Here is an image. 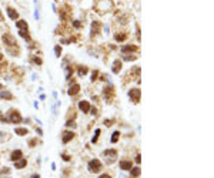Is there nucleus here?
<instances>
[{
    "label": "nucleus",
    "instance_id": "39",
    "mask_svg": "<svg viewBox=\"0 0 214 178\" xmlns=\"http://www.w3.org/2000/svg\"><path fill=\"white\" fill-rule=\"evenodd\" d=\"M34 144H36V140H30V141H29V145H30V147H33Z\"/></svg>",
    "mask_w": 214,
    "mask_h": 178
},
{
    "label": "nucleus",
    "instance_id": "42",
    "mask_svg": "<svg viewBox=\"0 0 214 178\" xmlns=\"http://www.w3.org/2000/svg\"><path fill=\"white\" fill-rule=\"evenodd\" d=\"M3 22H5V17L2 16V13H0V23H3Z\"/></svg>",
    "mask_w": 214,
    "mask_h": 178
},
{
    "label": "nucleus",
    "instance_id": "20",
    "mask_svg": "<svg viewBox=\"0 0 214 178\" xmlns=\"http://www.w3.org/2000/svg\"><path fill=\"white\" fill-rule=\"evenodd\" d=\"M119 138H120V133H119V131H114L113 135H112V138H110V143H112V144H116V143L119 141Z\"/></svg>",
    "mask_w": 214,
    "mask_h": 178
},
{
    "label": "nucleus",
    "instance_id": "38",
    "mask_svg": "<svg viewBox=\"0 0 214 178\" xmlns=\"http://www.w3.org/2000/svg\"><path fill=\"white\" fill-rule=\"evenodd\" d=\"M98 178H112V177H110L109 174H103V175H100Z\"/></svg>",
    "mask_w": 214,
    "mask_h": 178
},
{
    "label": "nucleus",
    "instance_id": "10",
    "mask_svg": "<svg viewBox=\"0 0 214 178\" xmlns=\"http://www.w3.org/2000/svg\"><path fill=\"white\" fill-rule=\"evenodd\" d=\"M20 158H23V152H22L20 150H15V151L12 152V157H10V160L15 162V161L20 160Z\"/></svg>",
    "mask_w": 214,
    "mask_h": 178
},
{
    "label": "nucleus",
    "instance_id": "7",
    "mask_svg": "<svg viewBox=\"0 0 214 178\" xmlns=\"http://www.w3.org/2000/svg\"><path fill=\"white\" fill-rule=\"evenodd\" d=\"M120 169L122 171H130L131 169V167H133V164H131V161H129V160H123V161H120Z\"/></svg>",
    "mask_w": 214,
    "mask_h": 178
},
{
    "label": "nucleus",
    "instance_id": "44",
    "mask_svg": "<svg viewBox=\"0 0 214 178\" xmlns=\"http://www.w3.org/2000/svg\"><path fill=\"white\" fill-rule=\"evenodd\" d=\"M2 60H3V54H2V53H0V61H2Z\"/></svg>",
    "mask_w": 214,
    "mask_h": 178
},
{
    "label": "nucleus",
    "instance_id": "24",
    "mask_svg": "<svg viewBox=\"0 0 214 178\" xmlns=\"http://www.w3.org/2000/svg\"><path fill=\"white\" fill-rule=\"evenodd\" d=\"M100 128H97L96 131H94V135H93V138H91V143H97V140H98V135H100Z\"/></svg>",
    "mask_w": 214,
    "mask_h": 178
},
{
    "label": "nucleus",
    "instance_id": "36",
    "mask_svg": "<svg viewBox=\"0 0 214 178\" xmlns=\"http://www.w3.org/2000/svg\"><path fill=\"white\" fill-rule=\"evenodd\" d=\"M61 157H63V160H64V161H70V157H69V155H66V154H63Z\"/></svg>",
    "mask_w": 214,
    "mask_h": 178
},
{
    "label": "nucleus",
    "instance_id": "43",
    "mask_svg": "<svg viewBox=\"0 0 214 178\" xmlns=\"http://www.w3.org/2000/svg\"><path fill=\"white\" fill-rule=\"evenodd\" d=\"M32 178H40V175H36V174H33V175H32Z\"/></svg>",
    "mask_w": 214,
    "mask_h": 178
},
{
    "label": "nucleus",
    "instance_id": "2",
    "mask_svg": "<svg viewBox=\"0 0 214 178\" xmlns=\"http://www.w3.org/2000/svg\"><path fill=\"white\" fill-rule=\"evenodd\" d=\"M87 169L90 171V172H93V174H96V172H100V169H101V162L98 161V160H91V161H89V164H87Z\"/></svg>",
    "mask_w": 214,
    "mask_h": 178
},
{
    "label": "nucleus",
    "instance_id": "37",
    "mask_svg": "<svg viewBox=\"0 0 214 178\" xmlns=\"http://www.w3.org/2000/svg\"><path fill=\"white\" fill-rule=\"evenodd\" d=\"M140 161H141V155L137 154V155H136V162H140Z\"/></svg>",
    "mask_w": 214,
    "mask_h": 178
},
{
    "label": "nucleus",
    "instance_id": "21",
    "mask_svg": "<svg viewBox=\"0 0 214 178\" xmlns=\"http://www.w3.org/2000/svg\"><path fill=\"white\" fill-rule=\"evenodd\" d=\"M0 97L2 99H7V100H10V99H13V96H12V93H9V91H2L0 90Z\"/></svg>",
    "mask_w": 214,
    "mask_h": 178
},
{
    "label": "nucleus",
    "instance_id": "12",
    "mask_svg": "<svg viewBox=\"0 0 214 178\" xmlns=\"http://www.w3.org/2000/svg\"><path fill=\"white\" fill-rule=\"evenodd\" d=\"M6 10H7V14H9V17H10L12 20H16V19H19V13H17L15 9H12V7H7Z\"/></svg>",
    "mask_w": 214,
    "mask_h": 178
},
{
    "label": "nucleus",
    "instance_id": "16",
    "mask_svg": "<svg viewBox=\"0 0 214 178\" xmlns=\"http://www.w3.org/2000/svg\"><path fill=\"white\" fill-rule=\"evenodd\" d=\"M114 39H116V41H124V40L127 39V33H124V32L116 33V34H114Z\"/></svg>",
    "mask_w": 214,
    "mask_h": 178
},
{
    "label": "nucleus",
    "instance_id": "40",
    "mask_svg": "<svg viewBox=\"0 0 214 178\" xmlns=\"http://www.w3.org/2000/svg\"><path fill=\"white\" fill-rule=\"evenodd\" d=\"M90 111H91V114H93V116H96V114H97V110H96V108H90Z\"/></svg>",
    "mask_w": 214,
    "mask_h": 178
},
{
    "label": "nucleus",
    "instance_id": "34",
    "mask_svg": "<svg viewBox=\"0 0 214 178\" xmlns=\"http://www.w3.org/2000/svg\"><path fill=\"white\" fill-rule=\"evenodd\" d=\"M112 123H113L112 120H106V121H104V124H106L107 127H109V125H112Z\"/></svg>",
    "mask_w": 214,
    "mask_h": 178
},
{
    "label": "nucleus",
    "instance_id": "35",
    "mask_svg": "<svg viewBox=\"0 0 214 178\" xmlns=\"http://www.w3.org/2000/svg\"><path fill=\"white\" fill-rule=\"evenodd\" d=\"M34 63H37V64H42V58H39V57H34Z\"/></svg>",
    "mask_w": 214,
    "mask_h": 178
},
{
    "label": "nucleus",
    "instance_id": "19",
    "mask_svg": "<svg viewBox=\"0 0 214 178\" xmlns=\"http://www.w3.org/2000/svg\"><path fill=\"white\" fill-rule=\"evenodd\" d=\"M140 172H141V171H140V168H139V167H134V168H131V169H130V175H131L133 178H137V177L140 175Z\"/></svg>",
    "mask_w": 214,
    "mask_h": 178
},
{
    "label": "nucleus",
    "instance_id": "11",
    "mask_svg": "<svg viewBox=\"0 0 214 178\" xmlns=\"http://www.w3.org/2000/svg\"><path fill=\"white\" fill-rule=\"evenodd\" d=\"M26 165H27V160H26V158H20V160L15 161V167H16L17 169H22V168H24Z\"/></svg>",
    "mask_w": 214,
    "mask_h": 178
},
{
    "label": "nucleus",
    "instance_id": "26",
    "mask_svg": "<svg viewBox=\"0 0 214 178\" xmlns=\"http://www.w3.org/2000/svg\"><path fill=\"white\" fill-rule=\"evenodd\" d=\"M66 68V80H70V76L73 74V70L71 67H64Z\"/></svg>",
    "mask_w": 214,
    "mask_h": 178
},
{
    "label": "nucleus",
    "instance_id": "45",
    "mask_svg": "<svg viewBox=\"0 0 214 178\" xmlns=\"http://www.w3.org/2000/svg\"><path fill=\"white\" fill-rule=\"evenodd\" d=\"M2 88H3V84H0V90H2Z\"/></svg>",
    "mask_w": 214,
    "mask_h": 178
},
{
    "label": "nucleus",
    "instance_id": "22",
    "mask_svg": "<svg viewBox=\"0 0 214 178\" xmlns=\"http://www.w3.org/2000/svg\"><path fill=\"white\" fill-rule=\"evenodd\" d=\"M19 34L23 37V39H26L27 41H30L32 39H30V36H29V33H27V30H19Z\"/></svg>",
    "mask_w": 214,
    "mask_h": 178
},
{
    "label": "nucleus",
    "instance_id": "13",
    "mask_svg": "<svg viewBox=\"0 0 214 178\" xmlns=\"http://www.w3.org/2000/svg\"><path fill=\"white\" fill-rule=\"evenodd\" d=\"M98 32H100V23L98 22H93L91 23V36L98 34Z\"/></svg>",
    "mask_w": 214,
    "mask_h": 178
},
{
    "label": "nucleus",
    "instance_id": "9",
    "mask_svg": "<svg viewBox=\"0 0 214 178\" xmlns=\"http://www.w3.org/2000/svg\"><path fill=\"white\" fill-rule=\"evenodd\" d=\"M79 91H80V84H77V83H76V84L70 85V88H69V91H67V93H69V96H76Z\"/></svg>",
    "mask_w": 214,
    "mask_h": 178
},
{
    "label": "nucleus",
    "instance_id": "29",
    "mask_svg": "<svg viewBox=\"0 0 214 178\" xmlns=\"http://www.w3.org/2000/svg\"><path fill=\"white\" fill-rule=\"evenodd\" d=\"M54 53H56V57H60V54H61V47H60V46H56V47H54Z\"/></svg>",
    "mask_w": 214,
    "mask_h": 178
},
{
    "label": "nucleus",
    "instance_id": "1",
    "mask_svg": "<svg viewBox=\"0 0 214 178\" xmlns=\"http://www.w3.org/2000/svg\"><path fill=\"white\" fill-rule=\"evenodd\" d=\"M103 155H104L106 164H113V162L117 160V151H116V150H113V148L106 150V151L103 152Z\"/></svg>",
    "mask_w": 214,
    "mask_h": 178
},
{
    "label": "nucleus",
    "instance_id": "33",
    "mask_svg": "<svg viewBox=\"0 0 214 178\" xmlns=\"http://www.w3.org/2000/svg\"><path fill=\"white\" fill-rule=\"evenodd\" d=\"M0 121H3V123H10V121H9V118H6V117H3V116L0 117Z\"/></svg>",
    "mask_w": 214,
    "mask_h": 178
},
{
    "label": "nucleus",
    "instance_id": "3",
    "mask_svg": "<svg viewBox=\"0 0 214 178\" xmlns=\"http://www.w3.org/2000/svg\"><path fill=\"white\" fill-rule=\"evenodd\" d=\"M2 40H3V44H6L7 47H16V46H17L16 39H15L10 33H5L3 37H2Z\"/></svg>",
    "mask_w": 214,
    "mask_h": 178
},
{
    "label": "nucleus",
    "instance_id": "17",
    "mask_svg": "<svg viewBox=\"0 0 214 178\" xmlns=\"http://www.w3.org/2000/svg\"><path fill=\"white\" fill-rule=\"evenodd\" d=\"M15 133H16L17 135L23 137V135H27V134H29V130H27V128H22V127H17V128H15Z\"/></svg>",
    "mask_w": 214,
    "mask_h": 178
},
{
    "label": "nucleus",
    "instance_id": "28",
    "mask_svg": "<svg viewBox=\"0 0 214 178\" xmlns=\"http://www.w3.org/2000/svg\"><path fill=\"white\" fill-rule=\"evenodd\" d=\"M136 58H137V56H123V60H126V61H133Z\"/></svg>",
    "mask_w": 214,
    "mask_h": 178
},
{
    "label": "nucleus",
    "instance_id": "5",
    "mask_svg": "<svg viewBox=\"0 0 214 178\" xmlns=\"http://www.w3.org/2000/svg\"><path fill=\"white\" fill-rule=\"evenodd\" d=\"M22 116H20V113L19 111H12L10 113V116H9V121L10 123H15V124H17V123H22Z\"/></svg>",
    "mask_w": 214,
    "mask_h": 178
},
{
    "label": "nucleus",
    "instance_id": "31",
    "mask_svg": "<svg viewBox=\"0 0 214 178\" xmlns=\"http://www.w3.org/2000/svg\"><path fill=\"white\" fill-rule=\"evenodd\" d=\"M73 26H74L76 29H80V27H81V23H80L79 20H74V22H73Z\"/></svg>",
    "mask_w": 214,
    "mask_h": 178
},
{
    "label": "nucleus",
    "instance_id": "27",
    "mask_svg": "<svg viewBox=\"0 0 214 178\" xmlns=\"http://www.w3.org/2000/svg\"><path fill=\"white\" fill-rule=\"evenodd\" d=\"M87 67H79V76H84V74H87Z\"/></svg>",
    "mask_w": 214,
    "mask_h": 178
},
{
    "label": "nucleus",
    "instance_id": "6",
    "mask_svg": "<svg viewBox=\"0 0 214 178\" xmlns=\"http://www.w3.org/2000/svg\"><path fill=\"white\" fill-rule=\"evenodd\" d=\"M73 137H74V133H71V131H64V133L61 134V141H63V144H67L69 141H71Z\"/></svg>",
    "mask_w": 214,
    "mask_h": 178
},
{
    "label": "nucleus",
    "instance_id": "14",
    "mask_svg": "<svg viewBox=\"0 0 214 178\" xmlns=\"http://www.w3.org/2000/svg\"><path fill=\"white\" fill-rule=\"evenodd\" d=\"M113 73L114 74H117V73H120L122 71V61L120 60H114V63H113Z\"/></svg>",
    "mask_w": 214,
    "mask_h": 178
},
{
    "label": "nucleus",
    "instance_id": "4",
    "mask_svg": "<svg viewBox=\"0 0 214 178\" xmlns=\"http://www.w3.org/2000/svg\"><path fill=\"white\" fill-rule=\"evenodd\" d=\"M129 97L131 99L133 103H139L140 101V90L139 88H131L129 91Z\"/></svg>",
    "mask_w": 214,
    "mask_h": 178
},
{
    "label": "nucleus",
    "instance_id": "32",
    "mask_svg": "<svg viewBox=\"0 0 214 178\" xmlns=\"http://www.w3.org/2000/svg\"><path fill=\"white\" fill-rule=\"evenodd\" d=\"M97 76H98V71H93V74H91V80H93V81H94V80H96V77H97Z\"/></svg>",
    "mask_w": 214,
    "mask_h": 178
},
{
    "label": "nucleus",
    "instance_id": "30",
    "mask_svg": "<svg viewBox=\"0 0 214 178\" xmlns=\"http://www.w3.org/2000/svg\"><path fill=\"white\" fill-rule=\"evenodd\" d=\"M6 138H7V134H6V133H3V131H0V143L6 141Z\"/></svg>",
    "mask_w": 214,
    "mask_h": 178
},
{
    "label": "nucleus",
    "instance_id": "15",
    "mask_svg": "<svg viewBox=\"0 0 214 178\" xmlns=\"http://www.w3.org/2000/svg\"><path fill=\"white\" fill-rule=\"evenodd\" d=\"M16 27H17L19 30H27L29 26H27V23H26L24 20H17V22H16Z\"/></svg>",
    "mask_w": 214,
    "mask_h": 178
},
{
    "label": "nucleus",
    "instance_id": "18",
    "mask_svg": "<svg viewBox=\"0 0 214 178\" xmlns=\"http://www.w3.org/2000/svg\"><path fill=\"white\" fill-rule=\"evenodd\" d=\"M137 50H139L137 46H130V44L122 47V51H123V53H127V51H137Z\"/></svg>",
    "mask_w": 214,
    "mask_h": 178
},
{
    "label": "nucleus",
    "instance_id": "41",
    "mask_svg": "<svg viewBox=\"0 0 214 178\" xmlns=\"http://www.w3.org/2000/svg\"><path fill=\"white\" fill-rule=\"evenodd\" d=\"M3 172H5V174H9V168H3V171H2V174H3Z\"/></svg>",
    "mask_w": 214,
    "mask_h": 178
},
{
    "label": "nucleus",
    "instance_id": "23",
    "mask_svg": "<svg viewBox=\"0 0 214 178\" xmlns=\"http://www.w3.org/2000/svg\"><path fill=\"white\" fill-rule=\"evenodd\" d=\"M131 74H133L136 78H139V77H140V67H137V66H136V67H133V70H131Z\"/></svg>",
    "mask_w": 214,
    "mask_h": 178
},
{
    "label": "nucleus",
    "instance_id": "25",
    "mask_svg": "<svg viewBox=\"0 0 214 178\" xmlns=\"http://www.w3.org/2000/svg\"><path fill=\"white\" fill-rule=\"evenodd\" d=\"M64 125H66V127H69V128H70V127H71V128H76V127H77V124H76L73 120H67Z\"/></svg>",
    "mask_w": 214,
    "mask_h": 178
},
{
    "label": "nucleus",
    "instance_id": "8",
    "mask_svg": "<svg viewBox=\"0 0 214 178\" xmlns=\"http://www.w3.org/2000/svg\"><path fill=\"white\" fill-rule=\"evenodd\" d=\"M79 108H80L83 113H89L91 107H90V103H89V101H86V100H81V101L79 103Z\"/></svg>",
    "mask_w": 214,
    "mask_h": 178
}]
</instances>
